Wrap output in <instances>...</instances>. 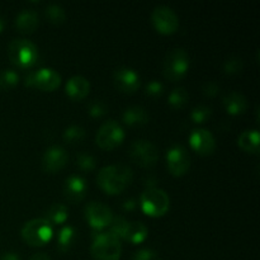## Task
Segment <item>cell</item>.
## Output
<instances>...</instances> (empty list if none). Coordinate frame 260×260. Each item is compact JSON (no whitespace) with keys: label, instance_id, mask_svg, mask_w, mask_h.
<instances>
[{"label":"cell","instance_id":"6da1fadb","mask_svg":"<svg viewBox=\"0 0 260 260\" xmlns=\"http://www.w3.org/2000/svg\"><path fill=\"white\" fill-rule=\"evenodd\" d=\"M134 173L128 165L113 164L103 167L98 172L96 182L99 187L109 194L121 193L131 183Z\"/></svg>","mask_w":260,"mask_h":260},{"label":"cell","instance_id":"7a4b0ae2","mask_svg":"<svg viewBox=\"0 0 260 260\" xmlns=\"http://www.w3.org/2000/svg\"><path fill=\"white\" fill-rule=\"evenodd\" d=\"M8 57L18 68H30L38 60V48L27 38H14L8 46Z\"/></svg>","mask_w":260,"mask_h":260},{"label":"cell","instance_id":"3957f363","mask_svg":"<svg viewBox=\"0 0 260 260\" xmlns=\"http://www.w3.org/2000/svg\"><path fill=\"white\" fill-rule=\"evenodd\" d=\"M90 253L95 260H119L122 253L121 241L109 231L101 233L94 236Z\"/></svg>","mask_w":260,"mask_h":260},{"label":"cell","instance_id":"277c9868","mask_svg":"<svg viewBox=\"0 0 260 260\" xmlns=\"http://www.w3.org/2000/svg\"><path fill=\"white\" fill-rule=\"evenodd\" d=\"M189 68V55L182 47H175L168 51L162 62V74L168 80L177 81L187 74Z\"/></svg>","mask_w":260,"mask_h":260},{"label":"cell","instance_id":"5b68a950","mask_svg":"<svg viewBox=\"0 0 260 260\" xmlns=\"http://www.w3.org/2000/svg\"><path fill=\"white\" fill-rule=\"evenodd\" d=\"M140 205L146 215L157 217L162 216L169 210L170 198L164 189L154 187L147 188L140 197Z\"/></svg>","mask_w":260,"mask_h":260},{"label":"cell","instance_id":"8992f818","mask_svg":"<svg viewBox=\"0 0 260 260\" xmlns=\"http://www.w3.org/2000/svg\"><path fill=\"white\" fill-rule=\"evenodd\" d=\"M53 235L52 225L45 218H32L22 228V236L32 246H42L51 240Z\"/></svg>","mask_w":260,"mask_h":260},{"label":"cell","instance_id":"52a82bcc","mask_svg":"<svg viewBox=\"0 0 260 260\" xmlns=\"http://www.w3.org/2000/svg\"><path fill=\"white\" fill-rule=\"evenodd\" d=\"M128 156L140 167L149 168L155 165L159 159V150L149 140L139 139L132 141L129 145Z\"/></svg>","mask_w":260,"mask_h":260},{"label":"cell","instance_id":"ba28073f","mask_svg":"<svg viewBox=\"0 0 260 260\" xmlns=\"http://www.w3.org/2000/svg\"><path fill=\"white\" fill-rule=\"evenodd\" d=\"M124 139V129L114 119H108L99 127L95 135V141L98 146L104 150H112L118 146Z\"/></svg>","mask_w":260,"mask_h":260},{"label":"cell","instance_id":"9c48e42d","mask_svg":"<svg viewBox=\"0 0 260 260\" xmlns=\"http://www.w3.org/2000/svg\"><path fill=\"white\" fill-rule=\"evenodd\" d=\"M61 83V75L51 68H41L37 71L29 73L24 79V84L35 86L45 91L55 90Z\"/></svg>","mask_w":260,"mask_h":260},{"label":"cell","instance_id":"30bf717a","mask_svg":"<svg viewBox=\"0 0 260 260\" xmlns=\"http://www.w3.org/2000/svg\"><path fill=\"white\" fill-rule=\"evenodd\" d=\"M154 27L164 35H170L177 30L179 25V18L175 10L168 5H157L154 8L151 14Z\"/></svg>","mask_w":260,"mask_h":260},{"label":"cell","instance_id":"8fae6325","mask_svg":"<svg viewBox=\"0 0 260 260\" xmlns=\"http://www.w3.org/2000/svg\"><path fill=\"white\" fill-rule=\"evenodd\" d=\"M167 164L172 174L177 177L185 174L190 167L189 152L183 145L172 144L167 150Z\"/></svg>","mask_w":260,"mask_h":260},{"label":"cell","instance_id":"7c38bea8","mask_svg":"<svg viewBox=\"0 0 260 260\" xmlns=\"http://www.w3.org/2000/svg\"><path fill=\"white\" fill-rule=\"evenodd\" d=\"M85 216L88 222L90 223L94 230H101V229L109 226L113 213L112 210L107 205L102 202H93L88 203L85 207Z\"/></svg>","mask_w":260,"mask_h":260},{"label":"cell","instance_id":"4fadbf2b","mask_svg":"<svg viewBox=\"0 0 260 260\" xmlns=\"http://www.w3.org/2000/svg\"><path fill=\"white\" fill-rule=\"evenodd\" d=\"M189 144L201 155H210L216 149V140L207 128H194L189 135Z\"/></svg>","mask_w":260,"mask_h":260},{"label":"cell","instance_id":"5bb4252c","mask_svg":"<svg viewBox=\"0 0 260 260\" xmlns=\"http://www.w3.org/2000/svg\"><path fill=\"white\" fill-rule=\"evenodd\" d=\"M113 81L117 89L123 93H134L140 86V75L134 69L119 66L114 70Z\"/></svg>","mask_w":260,"mask_h":260},{"label":"cell","instance_id":"9a60e30c","mask_svg":"<svg viewBox=\"0 0 260 260\" xmlns=\"http://www.w3.org/2000/svg\"><path fill=\"white\" fill-rule=\"evenodd\" d=\"M68 152L62 146L52 145L45 151L42 156V168L43 170L50 173H55L62 169L68 162Z\"/></svg>","mask_w":260,"mask_h":260},{"label":"cell","instance_id":"2e32d148","mask_svg":"<svg viewBox=\"0 0 260 260\" xmlns=\"http://www.w3.org/2000/svg\"><path fill=\"white\" fill-rule=\"evenodd\" d=\"M86 189H88L86 180L84 179L81 175L71 174L65 179V184H63V196H65V198L68 201L76 203L85 197Z\"/></svg>","mask_w":260,"mask_h":260},{"label":"cell","instance_id":"e0dca14e","mask_svg":"<svg viewBox=\"0 0 260 260\" xmlns=\"http://www.w3.org/2000/svg\"><path fill=\"white\" fill-rule=\"evenodd\" d=\"M65 90L71 99L80 101L88 95L89 90H90V83L83 75H74L66 81Z\"/></svg>","mask_w":260,"mask_h":260},{"label":"cell","instance_id":"ac0fdd59","mask_svg":"<svg viewBox=\"0 0 260 260\" xmlns=\"http://www.w3.org/2000/svg\"><path fill=\"white\" fill-rule=\"evenodd\" d=\"M40 23L37 12L32 9H22L15 17V27L23 33H32Z\"/></svg>","mask_w":260,"mask_h":260},{"label":"cell","instance_id":"d6986e66","mask_svg":"<svg viewBox=\"0 0 260 260\" xmlns=\"http://www.w3.org/2000/svg\"><path fill=\"white\" fill-rule=\"evenodd\" d=\"M222 102L228 113L233 114V116L244 113L248 108V101L244 94L239 93V91H229L228 94L223 95Z\"/></svg>","mask_w":260,"mask_h":260},{"label":"cell","instance_id":"ffe728a7","mask_svg":"<svg viewBox=\"0 0 260 260\" xmlns=\"http://www.w3.org/2000/svg\"><path fill=\"white\" fill-rule=\"evenodd\" d=\"M123 121L128 126H144L149 122V113L141 106H131L123 111Z\"/></svg>","mask_w":260,"mask_h":260},{"label":"cell","instance_id":"44dd1931","mask_svg":"<svg viewBox=\"0 0 260 260\" xmlns=\"http://www.w3.org/2000/svg\"><path fill=\"white\" fill-rule=\"evenodd\" d=\"M259 131L258 129H245L238 137L239 146L248 152L258 154L259 152Z\"/></svg>","mask_w":260,"mask_h":260},{"label":"cell","instance_id":"7402d4cb","mask_svg":"<svg viewBox=\"0 0 260 260\" xmlns=\"http://www.w3.org/2000/svg\"><path fill=\"white\" fill-rule=\"evenodd\" d=\"M147 233L149 231H147V228L145 223H142L141 221H132V222H128L123 239L129 241V243L140 244L147 238Z\"/></svg>","mask_w":260,"mask_h":260},{"label":"cell","instance_id":"603a6c76","mask_svg":"<svg viewBox=\"0 0 260 260\" xmlns=\"http://www.w3.org/2000/svg\"><path fill=\"white\" fill-rule=\"evenodd\" d=\"M76 239V233L75 229L73 226H63L62 229H60L57 233V239H56V246L60 251L65 253L71 249V246L74 245Z\"/></svg>","mask_w":260,"mask_h":260},{"label":"cell","instance_id":"cb8c5ba5","mask_svg":"<svg viewBox=\"0 0 260 260\" xmlns=\"http://www.w3.org/2000/svg\"><path fill=\"white\" fill-rule=\"evenodd\" d=\"M69 217V211L68 207L62 203H55V205L51 206L45 213V220H47L48 222L52 225H58V223H63Z\"/></svg>","mask_w":260,"mask_h":260},{"label":"cell","instance_id":"d4e9b609","mask_svg":"<svg viewBox=\"0 0 260 260\" xmlns=\"http://www.w3.org/2000/svg\"><path fill=\"white\" fill-rule=\"evenodd\" d=\"M45 14L47 17V19L51 23H53V24H61L66 19L65 9L60 4H57V3H51V4H48L46 7Z\"/></svg>","mask_w":260,"mask_h":260},{"label":"cell","instance_id":"484cf974","mask_svg":"<svg viewBox=\"0 0 260 260\" xmlns=\"http://www.w3.org/2000/svg\"><path fill=\"white\" fill-rule=\"evenodd\" d=\"M188 98H189V94H188L187 89L183 88V86H177L170 91L168 101H169L170 106L174 107V108H182L187 104Z\"/></svg>","mask_w":260,"mask_h":260},{"label":"cell","instance_id":"4316f807","mask_svg":"<svg viewBox=\"0 0 260 260\" xmlns=\"http://www.w3.org/2000/svg\"><path fill=\"white\" fill-rule=\"evenodd\" d=\"M85 128L79 124H71L63 131V140L69 144H79L85 137Z\"/></svg>","mask_w":260,"mask_h":260},{"label":"cell","instance_id":"83f0119b","mask_svg":"<svg viewBox=\"0 0 260 260\" xmlns=\"http://www.w3.org/2000/svg\"><path fill=\"white\" fill-rule=\"evenodd\" d=\"M18 81H19V76H18L17 71L12 70V69L0 70V89L8 90V89L14 88Z\"/></svg>","mask_w":260,"mask_h":260},{"label":"cell","instance_id":"f1b7e54d","mask_svg":"<svg viewBox=\"0 0 260 260\" xmlns=\"http://www.w3.org/2000/svg\"><path fill=\"white\" fill-rule=\"evenodd\" d=\"M128 222L129 221H127L123 216H116V217L112 218L111 223H109V228H111V231H109V233H112L118 239L123 238L124 234H126Z\"/></svg>","mask_w":260,"mask_h":260},{"label":"cell","instance_id":"f546056e","mask_svg":"<svg viewBox=\"0 0 260 260\" xmlns=\"http://www.w3.org/2000/svg\"><path fill=\"white\" fill-rule=\"evenodd\" d=\"M211 116V108L206 104H198L190 112V118L196 122V123H202V122L207 121Z\"/></svg>","mask_w":260,"mask_h":260},{"label":"cell","instance_id":"4dcf8cb0","mask_svg":"<svg viewBox=\"0 0 260 260\" xmlns=\"http://www.w3.org/2000/svg\"><path fill=\"white\" fill-rule=\"evenodd\" d=\"M223 70H225L226 74H230V75L239 74L243 70V60L238 56H230L223 63Z\"/></svg>","mask_w":260,"mask_h":260},{"label":"cell","instance_id":"1f68e13d","mask_svg":"<svg viewBox=\"0 0 260 260\" xmlns=\"http://www.w3.org/2000/svg\"><path fill=\"white\" fill-rule=\"evenodd\" d=\"M76 164L79 165L80 169L91 170L95 167V159L93 157V155L81 151L76 155Z\"/></svg>","mask_w":260,"mask_h":260},{"label":"cell","instance_id":"d6a6232c","mask_svg":"<svg viewBox=\"0 0 260 260\" xmlns=\"http://www.w3.org/2000/svg\"><path fill=\"white\" fill-rule=\"evenodd\" d=\"M131 260H160V256L159 254L155 250H152V249L144 248L135 251Z\"/></svg>","mask_w":260,"mask_h":260},{"label":"cell","instance_id":"836d02e7","mask_svg":"<svg viewBox=\"0 0 260 260\" xmlns=\"http://www.w3.org/2000/svg\"><path fill=\"white\" fill-rule=\"evenodd\" d=\"M88 111L90 116L101 117L106 113L107 106L103 101H98V99H95V101H91L90 103H89Z\"/></svg>","mask_w":260,"mask_h":260},{"label":"cell","instance_id":"e575fe53","mask_svg":"<svg viewBox=\"0 0 260 260\" xmlns=\"http://www.w3.org/2000/svg\"><path fill=\"white\" fill-rule=\"evenodd\" d=\"M146 94L151 96H159L161 95L162 91H164V85H162L160 81L157 80H151L146 84Z\"/></svg>","mask_w":260,"mask_h":260},{"label":"cell","instance_id":"d590c367","mask_svg":"<svg viewBox=\"0 0 260 260\" xmlns=\"http://www.w3.org/2000/svg\"><path fill=\"white\" fill-rule=\"evenodd\" d=\"M218 90H220V88H218V84L216 81H207L202 86L203 94L207 96H215L218 93Z\"/></svg>","mask_w":260,"mask_h":260},{"label":"cell","instance_id":"8d00e7d4","mask_svg":"<svg viewBox=\"0 0 260 260\" xmlns=\"http://www.w3.org/2000/svg\"><path fill=\"white\" fill-rule=\"evenodd\" d=\"M0 260H20V256L13 251H7V253H3L0 255Z\"/></svg>","mask_w":260,"mask_h":260},{"label":"cell","instance_id":"74e56055","mask_svg":"<svg viewBox=\"0 0 260 260\" xmlns=\"http://www.w3.org/2000/svg\"><path fill=\"white\" fill-rule=\"evenodd\" d=\"M29 260H51V258L46 253H36L30 256Z\"/></svg>","mask_w":260,"mask_h":260},{"label":"cell","instance_id":"f35d334b","mask_svg":"<svg viewBox=\"0 0 260 260\" xmlns=\"http://www.w3.org/2000/svg\"><path fill=\"white\" fill-rule=\"evenodd\" d=\"M4 25H5L4 18H3V17H0V32H2V30L4 29Z\"/></svg>","mask_w":260,"mask_h":260}]
</instances>
